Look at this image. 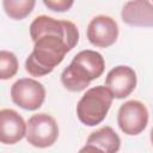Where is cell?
<instances>
[{
    "mask_svg": "<svg viewBox=\"0 0 153 153\" xmlns=\"http://www.w3.org/2000/svg\"><path fill=\"white\" fill-rule=\"evenodd\" d=\"M12 102L29 111L37 110L45 99L44 86L32 78H22L11 86Z\"/></svg>",
    "mask_w": 153,
    "mask_h": 153,
    "instance_id": "cell-4",
    "label": "cell"
},
{
    "mask_svg": "<svg viewBox=\"0 0 153 153\" xmlns=\"http://www.w3.org/2000/svg\"><path fill=\"white\" fill-rule=\"evenodd\" d=\"M122 20L130 26L152 27L153 25V5L147 0L127 1L121 11Z\"/></svg>",
    "mask_w": 153,
    "mask_h": 153,
    "instance_id": "cell-9",
    "label": "cell"
},
{
    "mask_svg": "<svg viewBox=\"0 0 153 153\" xmlns=\"http://www.w3.org/2000/svg\"><path fill=\"white\" fill-rule=\"evenodd\" d=\"M36 5L35 0H4L2 7L5 10V13L14 19V20H22L26 18L33 10Z\"/></svg>",
    "mask_w": 153,
    "mask_h": 153,
    "instance_id": "cell-13",
    "label": "cell"
},
{
    "mask_svg": "<svg viewBox=\"0 0 153 153\" xmlns=\"http://www.w3.org/2000/svg\"><path fill=\"white\" fill-rule=\"evenodd\" d=\"M92 80L93 78L88 73V71L74 60H72V62L63 69L61 74L62 85L71 92L84 91Z\"/></svg>",
    "mask_w": 153,
    "mask_h": 153,
    "instance_id": "cell-10",
    "label": "cell"
},
{
    "mask_svg": "<svg viewBox=\"0 0 153 153\" xmlns=\"http://www.w3.org/2000/svg\"><path fill=\"white\" fill-rule=\"evenodd\" d=\"M86 143L93 145L104 153H117L121 147V139L118 134L109 126H104L96 131H92Z\"/></svg>",
    "mask_w": 153,
    "mask_h": 153,
    "instance_id": "cell-11",
    "label": "cell"
},
{
    "mask_svg": "<svg viewBox=\"0 0 153 153\" xmlns=\"http://www.w3.org/2000/svg\"><path fill=\"white\" fill-rule=\"evenodd\" d=\"M43 5L50 8L55 12H66L68 11L73 5L74 1H67V0H43Z\"/></svg>",
    "mask_w": 153,
    "mask_h": 153,
    "instance_id": "cell-15",
    "label": "cell"
},
{
    "mask_svg": "<svg viewBox=\"0 0 153 153\" xmlns=\"http://www.w3.org/2000/svg\"><path fill=\"white\" fill-rule=\"evenodd\" d=\"M26 123L13 109L0 110V142L14 145L25 136Z\"/></svg>",
    "mask_w": 153,
    "mask_h": 153,
    "instance_id": "cell-8",
    "label": "cell"
},
{
    "mask_svg": "<svg viewBox=\"0 0 153 153\" xmlns=\"http://www.w3.org/2000/svg\"><path fill=\"white\" fill-rule=\"evenodd\" d=\"M19 68L17 56L8 50H0V80L13 78Z\"/></svg>",
    "mask_w": 153,
    "mask_h": 153,
    "instance_id": "cell-14",
    "label": "cell"
},
{
    "mask_svg": "<svg viewBox=\"0 0 153 153\" xmlns=\"http://www.w3.org/2000/svg\"><path fill=\"white\" fill-rule=\"evenodd\" d=\"M86 36L92 45L98 48H108L117 41L118 24L110 16H96L87 25Z\"/></svg>",
    "mask_w": 153,
    "mask_h": 153,
    "instance_id": "cell-6",
    "label": "cell"
},
{
    "mask_svg": "<svg viewBox=\"0 0 153 153\" xmlns=\"http://www.w3.org/2000/svg\"><path fill=\"white\" fill-rule=\"evenodd\" d=\"M137 78L135 71L124 65L110 69L105 78V87L116 99L127 98L136 87Z\"/></svg>",
    "mask_w": 153,
    "mask_h": 153,
    "instance_id": "cell-7",
    "label": "cell"
},
{
    "mask_svg": "<svg viewBox=\"0 0 153 153\" xmlns=\"http://www.w3.org/2000/svg\"><path fill=\"white\" fill-rule=\"evenodd\" d=\"M26 141L37 148L53 146L59 137V126L56 120L45 112L32 115L26 122Z\"/></svg>",
    "mask_w": 153,
    "mask_h": 153,
    "instance_id": "cell-3",
    "label": "cell"
},
{
    "mask_svg": "<svg viewBox=\"0 0 153 153\" xmlns=\"http://www.w3.org/2000/svg\"><path fill=\"white\" fill-rule=\"evenodd\" d=\"M117 124L127 135H139L148 124V110L140 100H128L122 104L117 112Z\"/></svg>",
    "mask_w": 153,
    "mask_h": 153,
    "instance_id": "cell-5",
    "label": "cell"
},
{
    "mask_svg": "<svg viewBox=\"0 0 153 153\" xmlns=\"http://www.w3.org/2000/svg\"><path fill=\"white\" fill-rule=\"evenodd\" d=\"M74 61L79 62L81 66H84L88 73L92 75L93 80L99 78L105 69V61L100 53L91 49H85L79 51L74 57Z\"/></svg>",
    "mask_w": 153,
    "mask_h": 153,
    "instance_id": "cell-12",
    "label": "cell"
},
{
    "mask_svg": "<svg viewBox=\"0 0 153 153\" xmlns=\"http://www.w3.org/2000/svg\"><path fill=\"white\" fill-rule=\"evenodd\" d=\"M78 153H104L102 149H99L98 147L93 146V145H88L86 143L84 147L80 148V151Z\"/></svg>",
    "mask_w": 153,
    "mask_h": 153,
    "instance_id": "cell-16",
    "label": "cell"
},
{
    "mask_svg": "<svg viewBox=\"0 0 153 153\" xmlns=\"http://www.w3.org/2000/svg\"><path fill=\"white\" fill-rule=\"evenodd\" d=\"M33 49L26 57L25 71L31 76H44L59 66L66 54L79 42V30L73 22L38 16L30 24Z\"/></svg>",
    "mask_w": 153,
    "mask_h": 153,
    "instance_id": "cell-1",
    "label": "cell"
},
{
    "mask_svg": "<svg viewBox=\"0 0 153 153\" xmlns=\"http://www.w3.org/2000/svg\"><path fill=\"white\" fill-rule=\"evenodd\" d=\"M112 96L103 85L88 88L76 104L79 121L88 127H94L104 121L112 104Z\"/></svg>",
    "mask_w": 153,
    "mask_h": 153,
    "instance_id": "cell-2",
    "label": "cell"
}]
</instances>
